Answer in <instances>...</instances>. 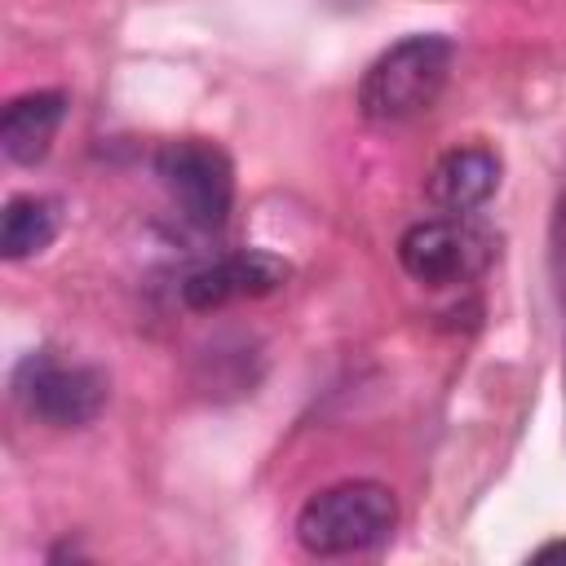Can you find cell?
<instances>
[{"mask_svg": "<svg viewBox=\"0 0 566 566\" xmlns=\"http://www.w3.org/2000/svg\"><path fill=\"white\" fill-rule=\"evenodd\" d=\"M495 261V234L486 226L455 212L442 217H424L416 226L402 230L398 239V265L407 270V279L424 283V287H455L478 279L486 265Z\"/></svg>", "mask_w": 566, "mask_h": 566, "instance_id": "obj_4", "label": "cell"}, {"mask_svg": "<svg viewBox=\"0 0 566 566\" xmlns=\"http://www.w3.org/2000/svg\"><path fill=\"white\" fill-rule=\"evenodd\" d=\"M292 279V265L265 248H239V252H226L199 270L186 274L181 283V301L186 310H221V305H234V301H261L270 292H279L283 283Z\"/></svg>", "mask_w": 566, "mask_h": 566, "instance_id": "obj_6", "label": "cell"}, {"mask_svg": "<svg viewBox=\"0 0 566 566\" xmlns=\"http://www.w3.org/2000/svg\"><path fill=\"white\" fill-rule=\"evenodd\" d=\"M451 62H455V44L438 31L424 35H402L398 44H389L358 80V115L367 124H402L416 119L420 111H429L447 80H451Z\"/></svg>", "mask_w": 566, "mask_h": 566, "instance_id": "obj_1", "label": "cell"}, {"mask_svg": "<svg viewBox=\"0 0 566 566\" xmlns=\"http://www.w3.org/2000/svg\"><path fill=\"white\" fill-rule=\"evenodd\" d=\"M155 177L168 190L172 208L199 226L221 230L234 208V164L230 155L208 137H177L164 142L155 155Z\"/></svg>", "mask_w": 566, "mask_h": 566, "instance_id": "obj_3", "label": "cell"}, {"mask_svg": "<svg viewBox=\"0 0 566 566\" xmlns=\"http://www.w3.org/2000/svg\"><path fill=\"white\" fill-rule=\"evenodd\" d=\"M13 394L35 420H44L53 429H84L102 416L111 385L97 367L57 363L49 349H40V354L31 349L13 371Z\"/></svg>", "mask_w": 566, "mask_h": 566, "instance_id": "obj_5", "label": "cell"}, {"mask_svg": "<svg viewBox=\"0 0 566 566\" xmlns=\"http://www.w3.org/2000/svg\"><path fill=\"white\" fill-rule=\"evenodd\" d=\"M398 526V495L385 482L354 478L310 495L296 513V544L310 557H354L380 548Z\"/></svg>", "mask_w": 566, "mask_h": 566, "instance_id": "obj_2", "label": "cell"}, {"mask_svg": "<svg viewBox=\"0 0 566 566\" xmlns=\"http://www.w3.org/2000/svg\"><path fill=\"white\" fill-rule=\"evenodd\" d=\"M531 557H535V562H553V557H566V539H553V544H544V548H535Z\"/></svg>", "mask_w": 566, "mask_h": 566, "instance_id": "obj_10", "label": "cell"}, {"mask_svg": "<svg viewBox=\"0 0 566 566\" xmlns=\"http://www.w3.org/2000/svg\"><path fill=\"white\" fill-rule=\"evenodd\" d=\"M66 119V93L62 88H35L4 106L0 115V150L9 164L35 168L53 150V137Z\"/></svg>", "mask_w": 566, "mask_h": 566, "instance_id": "obj_8", "label": "cell"}, {"mask_svg": "<svg viewBox=\"0 0 566 566\" xmlns=\"http://www.w3.org/2000/svg\"><path fill=\"white\" fill-rule=\"evenodd\" d=\"M62 230V203L49 195H13L0 217V256L27 261L40 256Z\"/></svg>", "mask_w": 566, "mask_h": 566, "instance_id": "obj_9", "label": "cell"}, {"mask_svg": "<svg viewBox=\"0 0 566 566\" xmlns=\"http://www.w3.org/2000/svg\"><path fill=\"white\" fill-rule=\"evenodd\" d=\"M429 203L438 212L469 217L500 190V155L491 146H451L429 168Z\"/></svg>", "mask_w": 566, "mask_h": 566, "instance_id": "obj_7", "label": "cell"}]
</instances>
